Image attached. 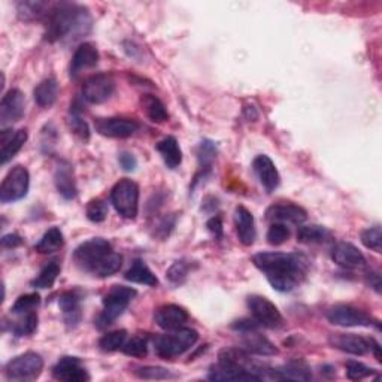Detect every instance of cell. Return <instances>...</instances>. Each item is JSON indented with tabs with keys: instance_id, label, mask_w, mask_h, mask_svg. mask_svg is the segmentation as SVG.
Returning a JSON list of instances; mask_svg holds the SVG:
<instances>
[{
	"instance_id": "obj_37",
	"label": "cell",
	"mask_w": 382,
	"mask_h": 382,
	"mask_svg": "<svg viewBox=\"0 0 382 382\" xmlns=\"http://www.w3.org/2000/svg\"><path fill=\"white\" fill-rule=\"evenodd\" d=\"M197 155H199L201 172L205 176L206 172L210 171L212 163L217 159V145L210 142V140H202L199 150H197Z\"/></svg>"
},
{
	"instance_id": "obj_6",
	"label": "cell",
	"mask_w": 382,
	"mask_h": 382,
	"mask_svg": "<svg viewBox=\"0 0 382 382\" xmlns=\"http://www.w3.org/2000/svg\"><path fill=\"white\" fill-rule=\"evenodd\" d=\"M111 202L118 214L127 220H135L139 212V187L132 179L118 181L111 191Z\"/></svg>"
},
{
	"instance_id": "obj_41",
	"label": "cell",
	"mask_w": 382,
	"mask_h": 382,
	"mask_svg": "<svg viewBox=\"0 0 382 382\" xmlns=\"http://www.w3.org/2000/svg\"><path fill=\"white\" fill-rule=\"evenodd\" d=\"M69 127L78 137L82 140H89L90 139V127L87 121L82 118L81 111L77 108L70 109V117H69Z\"/></svg>"
},
{
	"instance_id": "obj_38",
	"label": "cell",
	"mask_w": 382,
	"mask_h": 382,
	"mask_svg": "<svg viewBox=\"0 0 382 382\" xmlns=\"http://www.w3.org/2000/svg\"><path fill=\"white\" fill-rule=\"evenodd\" d=\"M47 9H50V5L45 2H21L18 4V16L21 20L30 21L47 16Z\"/></svg>"
},
{
	"instance_id": "obj_15",
	"label": "cell",
	"mask_w": 382,
	"mask_h": 382,
	"mask_svg": "<svg viewBox=\"0 0 382 382\" xmlns=\"http://www.w3.org/2000/svg\"><path fill=\"white\" fill-rule=\"evenodd\" d=\"M97 133L106 137H129L139 129V124L129 118H99L94 123Z\"/></svg>"
},
{
	"instance_id": "obj_21",
	"label": "cell",
	"mask_w": 382,
	"mask_h": 382,
	"mask_svg": "<svg viewBox=\"0 0 382 382\" xmlns=\"http://www.w3.org/2000/svg\"><path fill=\"white\" fill-rule=\"evenodd\" d=\"M99 63V51L96 45L90 44V42H84L81 44L70 62V77L78 78L84 70L93 69Z\"/></svg>"
},
{
	"instance_id": "obj_43",
	"label": "cell",
	"mask_w": 382,
	"mask_h": 382,
	"mask_svg": "<svg viewBox=\"0 0 382 382\" xmlns=\"http://www.w3.org/2000/svg\"><path fill=\"white\" fill-rule=\"evenodd\" d=\"M361 242L367 249L381 252L382 251V232L379 225H373V227L371 229H366L361 233Z\"/></svg>"
},
{
	"instance_id": "obj_52",
	"label": "cell",
	"mask_w": 382,
	"mask_h": 382,
	"mask_svg": "<svg viewBox=\"0 0 382 382\" xmlns=\"http://www.w3.org/2000/svg\"><path fill=\"white\" fill-rule=\"evenodd\" d=\"M367 286L376 290V293L381 291V276L378 272H369L367 274Z\"/></svg>"
},
{
	"instance_id": "obj_34",
	"label": "cell",
	"mask_w": 382,
	"mask_h": 382,
	"mask_svg": "<svg viewBox=\"0 0 382 382\" xmlns=\"http://www.w3.org/2000/svg\"><path fill=\"white\" fill-rule=\"evenodd\" d=\"M59 275H60V264L57 262H50L32 281V287L39 290L51 288L55 284V281H57Z\"/></svg>"
},
{
	"instance_id": "obj_32",
	"label": "cell",
	"mask_w": 382,
	"mask_h": 382,
	"mask_svg": "<svg viewBox=\"0 0 382 382\" xmlns=\"http://www.w3.org/2000/svg\"><path fill=\"white\" fill-rule=\"evenodd\" d=\"M332 237L330 230H327L322 225H300L297 230V240L300 244H324Z\"/></svg>"
},
{
	"instance_id": "obj_8",
	"label": "cell",
	"mask_w": 382,
	"mask_h": 382,
	"mask_svg": "<svg viewBox=\"0 0 382 382\" xmlns=\"http://www.w3.org/2000/svg\"><path fill=\"white\" fill-rule=\"evenodd\" d=\"M30 187V175L24 166L12 167L5 176L0 187V201L2 203H12L21 201L27 196Z\"/></svg>"
},
{
	"instance_id": "obj_44",
	"label": "cell",
	"mask_w": 382,
	"mask_h": 382,
	"mask_svg": "<svg viewBox=\"0 0 382 382\" xmlns=\"http://www.w3.org/2000/svg\"><path fill=\"white\" fill-rule=\"evenodd\" d=\"M135 373L142 378V379H151V381H162V379H171L175 378V375L164 369V367H159V366H145V367H139L137 371H135Z\"/></svg>"
},
{
	"instance_id": "obj_9",
	"label": "cell",
	"mask_w": 382,
	"mask_h": 382,
	"mask_svg": "<svg viewBox=\"0 0 382 382\" xmlns=\"http://www.w3.org/2000/svg\"><path fill=\"white\" fill-rule=\"evenodd\" d=\"M329 342L333 348L347 354H352V356H364L367 352H373L378 361H381V347L372 337L367 339L352 333H336L330 336Z\"/></svg>"
},
{
	"instance_id": "obj_19",
	"label": "cell",
	"mask_w": 382,
	"mask_h": 382,
	"mask_svg": "<svg viewBox=\"0 0 382 382\" xmlns=\"http://www.w3.org/2000/svg\"><path fill=\"white\" fill-rule=\"evenodd\" d=\"M54 184L60 196L66 201H72L78 194L77 181L74 174V166L69 162L62 160L54 172Z\"/></svg>"
},
{
	"instance_id": "obj_16",
	"label": "cell",
	"mask_w": 382,
	"mask_h": 382,
	"mask_svg": "<svg viewBox=\"0 0 382 382\" xmlns=\"http://www.w3.org/2000/svg\"><path fill=\"white\" fill-rule=\"evenodd\" d=\"M266 218L272 223H281V224H296L300 225L306 221L308 214L306 210L293 203H278L272 205L266 210Z\"/></svg>"
},
{
	"instance_id": "obj_18",
	"label": "cell",
	"mask_w": 382,
	"mask_h": 382,
	"mask_svg": "<svg viewBox=\"0 0 382 382\" xmlns=\"http://www.w3.org/2000/svg\"><path fill=\"white\" fill-rule=\"evenodd\" d=\"M332 260L348 271L354 269H361L366 266V257L363 252L349 242H339L332 249Z\"/></svg>"
},
{
	"instance_id": "obj_5",
	"label": "cell",
	"mask_w": 382,
	"mask_h": 382,
	"mask_svg": "<svg viewBox=\"0 0 382 382\" xmlns=\"http://www.w3.org/2000/svg\"><path fill=\"white\" fill-rule=\"evenodd\" d=\"M136 294L137 291L132 287H124V286L112 287L103 299V310L96 321L97 327L103 329V327H108V325H111L112 322H116V320L120 318L124 314V310L129 308L130 302L135 299Z\"/></svg>"
},
{
	"instance_id": "obj_25",
	"label": "cell",
	"mask_w": 382,
	"mask_h": 382,
	"mask_svg": "<svg viewBox=\"0 0 382 382\" xmlns=\"http://www.w3.org/2000/svg\"><path fill=\"white\" fill-rule=\"evenodd\" d=\"M27 142V130L21 129L17 132H9L4 130L2 137H0V144H2V148H0V159H2V164H6L9 160L16 157V154L24 147Z\"/></svg>"
},
{
	"instance_id": "obj_39",
	"label": "cell",
	"mask_w": 382,
	"mask_h": 382,
	"mask_svg": "<svg viewBox=\"0 0 382 382\" xmlns=\"http://www.w3.org/2000/svg\"><path fill=\"white\" fill-rule=\"evenodd\" d=\"M20 320L13 324V335L17 337H24V336H30L36 332L38 329V314L36 310L30 314H24V315H18Z\"/></svg>"
},
{
	"instance_id": "obj_17",
	"label": "cell",
	"mask_w": 382,
	"mask_h": 382,
	"mask_svg": "<svg viewBox=\"0 0 382 382\" xmlns=\"http://www.w3.org/2000/svg\"><path fill=\"white\" fill-rule=\"evenodd\" d=\"M52 376L64 382H84L89 381L90 375L77 357H63L52 367Z\"/></svg>"
},
{
	"instance_id": "obj_11",
	"label": "cell",
	"mask_w": 382,
	"mask_h": 382,
	"mask_svg": "<svg viewBox=\"0 0 382 382\" xmlns=\"http://www.w3.org/2000/svg\"><path fill=\"white\" fill-rule=\"evenodd\" d=\"M248 309L251 310L252 318L256 320L262 327L266 329H279L284 324V318H282L279 309L263 296L252 294L247 300Z\"/></svg>"
},
{
	"instance_id": "obj_29",
	"label": "cell",
	"mask_w": 382,
	"mask_h": 382,
	"mask_svg": "<svg viewBox=\"0 0 382 382\" xmlns=\"http://www.w3.org/2000/svg\"><path fill=\"white\" fill-rule=\"evenodd\" d=\"M35 102L40 108H50L55 103L59 97V82L55 78H48L42 81L35 89Z\"/></svg>"
},
{
	"instance_id": "obj_42",
	"label": "cell",
	"mask_w": 382,
	"mask_h": 382,
	"mask_svg": "<svg viewBox=\"0 0 382 382\" xmlns=\"http://www.w3.org/2000/svg\"><path fill=\"white\" fill-rule=\"evenodd\" d=\"M288 239H290V229L287 225L281 223H272L271 229L267 232V242L274 247H279L282 244H286Z\"/></svg>"
},
{
	"instance_id": "obj_28",
	"label": "cell",
	"mask_w": 382,
	"mask_h": 382,
	"mask_svg": "<svg viewBox=\"0 0 382 382\" xmlns=\"http://www.w3.org/2000/svg\"><path fill=\"white\" fill-rule=\"evenodd\" d=\"M157 151L160 152L164 164L169 169H176L182 162V151L179 148V144L176 137L167 136L157 144Z\"/></svg>"
},
{
	"instance_id": "obj_23",
	"label": "cell",
	"mask_w": 382,
	"mask_h": 382,
	"mask_svg": "<svg viewBox=\"0 0 382 382\" xmlns=\"http://www.w3.org/2000/svg\"><path fill=\"white\" fill-rule=\"evenodd\" d=\"M235 225L240 244L251 247L257 236L256 221H254V215L245 206H237L235 209Z\"/></svg>"
},
{
	"instance_id": "obj_20",
	"label": "cell",
	"mask_w": 382,
	"mask_h": 382,
	"mask_svg": "<svg viewBox=\"0 0 382 382\" xmlns=\"http://www.w3.org/2000/svg\"><path fill=\"white\" fill-rule=\"evenodd\" d=\"M252 169H254V174L257 175L260 184L266 189L267 193H272L274 190L278 189L281 176L271 157H267V155L264 154L259 155V157H256L252 162Z\"/></svg>"
},
{
	"instance_id": "obj_30",
	"label": "cell",
	"mask_w": 382,
	"mask_h": 382,
	"mask_svg": "<svg viewBox=\"0 0 382 382\" xmlns=\"http://www.w3.org/2000/svg\"><path fill=\"white\" fill-rule=\"evenodd\" d=\"M124 278L130 282H135V284H142L148 287H157L159 286V279L152 274L151 269L140 260H136L133 266L125 272Z\"/></svg>"
},
{
	"instance_id": "obj_48",
	"label": "cell",
	"mask_w": 382,
	"mask_h": 382,
	"mask_svg": "<svg viewBox=\"0 0 382 382\" xmlns=\"http://www.w3.org/2000/svg\"><path fill=\"white\" fill-rule=\"evenodd\" d=\"M260 327V324L256 321V320H251V318H242V320H237L232 324V329L240 335H245V333H251V332H257Z\"/></svg>"
},
{
	"instance_id": "obj_24",
	"label": "cell",
	"mask_w": 382,
	"mask_h": 382,
	"mask_svg": "<svg viewBox=\"0 0 382 382\" xmlns=\"http://www.w3.org/2000/svg\"><path fill=\"white\" fill-rule=\"evenodd\" d=\"M81 294L78 291H66L60 296L59 306L62 309L63 320L69 329H75L81 322Z\"/></svg>"
},
{
	"instance_id": "obj_35",
	"label": "cell",
	"mask_w": 382,
	"mask_h": 382,
	"mask_svg": "<svg viewBox=\"0 0 382 382\" xmlns=\"http://www.w3.org/2000/svg\"><path fill=\"white\" fill-rule=\"evenodd\" d=\"M40 305V296L38 293H30V294H24L20 296L17 302L12 305L11 313L12 315H24V314H30L35 313L38 306Z\"/></svg>"
},
{
	"instance_id": "obj_2",
	"label": "cell",
	"mask_w": 382,
	"mask_h": 382,
	"mask_svg": "<svg viewBox=\"0 0 382 382\" xmlns=\"http://www.w3.org/2000/svg\"><path fill=\"white\" fill-rule=\"evenodd\" d=\"M91 29V17L87 11L77 4H55L50 6L45 16V39L59 42L66 39H79Z\"/></svg>"
},
{
	"instance_id": "obj_45",
	"label": "cell",
	"mask_w": 382,
	"mask_h": 382,
	"mask_svg": "<svg viewBox=\"0 0 382 382\" xmlns=\"http://www.w3.org/2000/svg\"><path fill=\"white\" fill-rule=\"evenodd\" d=\"M86 214L91 223H103L108 217V205L101 199H93L86 208Z\"/></svg>"
},
{
	"instance_id": "obj_26",
	"label": "cell",
	"mask_w": 382,
	"mask_h": 382,
	"mask_svg": "<svg viewBox=\"0 0 382 382\" xmlns=\"http://www.w3.org/2000/svg\"><path fill=\"white\" fill-rule=\"evenodd\" d=\"M242 349H245L249 354H254V356H275L278 354L276 347L269 341L267 337H264L263 335L257 332H251V333H245L244 339H242Z\"/></svg>"
},
{
	"instance_id": "obj_50",
	"label": "cell",
	"mask_w": 382,
	"mask_h": 382,
	"mask_svg": "<svg viewBox=\"0 0 382 382\" xmlns=\"http://www.w3.org/2000/svg\"><path fill=\"white\" fill-rule=\"evenodd\" d=\"M206 227L208 230L214 235L215 237H223V220L221 217H212L208 223H206Z\"/></svg>"
},
{
	"instance_id": "obj_49",
	"label": "cell",
	"mask_w": 382,
	"mask_h": 382,
	"mask_svg": "<svg viewBox=\"0 0 382 382\" xmlns=\"http://www.w3.org/2000/svg\"><path fill=\"white\" fill-rule=\"evenodd\" d=\"M118 162H120V164H121V167L124 169V171H127V172H133L135 169L137 167L136 157L133 154L127 152V151H124V152H121L118 155Z\"/></svg>"
},
{
	"instance_id": "obj_14",
	"label": "cell",
	"mask_w": 382,
	"mask_h": 382,
	"mask_svg": "<svg viewBox=\"0 0 382 382\" xmlns=\"http://www.w3.org/2000/svg\"><path fill=\"white\" fill-rule=\"evenodd\" d=\"M189 313L178 305H162L154 310V321L163 330H176L186 325L189 321Z\"/></svg>"
},
{
	"instance_id": "obj_46",
	"label": "cell",
	"mask_w": 382,
	"mask_h": 382,
	"mask_svg": "<svg viewBox=\"0 0 382 382\" xmlns=\"http://www.w3.org/2000/svg\"><path fill=\"white\" fill-rule=\"evenodd\" d=\"M189 272H190V266L186 262H175L171 267H169L166 278L169 279L171 284L181 286L182 282L187 279Z\"/></svg>"
},
{
	"instance_id": "obj_47",
	"label": "cell",
	"mask_w": 382,
	"mask_h": 382,
	"mask_svg": "<svg viewBox=\"0 0 382 382\" xmlns=\"http://www.w3.org/2000/svg\"><path fill=\"white\" fill-rule=\"evenodd\" d=\"M375 373V369H372V367L366 366L360 361H348L347 363V376L352 381H360V379H364V378H369Z\"/></svg>"
},
{
	"instance_id": "obj_40",
	"label": "cell",
	"mask_w": 382,
	"mask_h": 382,
	"mask_svg": "<svg viewBox=\"0 0 382 382\" xmlns=\"http://www.w3.org/2000/svg\"><path fill=\"white\" fill-rule=\"evenodd\" d=\"M125 339H127L125 330L109 332L101 337V341H99V347H101V349L105 352H114V351H118L123 348Z\"/></svg>"
},
{
	"instance_id": "obj_27",
	"label": "cell",
	"mask_w": 382,
	"mask_h": 382,
	"mask_svg": "<svg viewBox=\"0 0 382 382\" xmlns=\"http://www.w3.org/2000/svg\"><path fill=\"white\" fill-rule=\"evenodd\" d=\"M271 376L279 381H309L313 378V372L303 361H290L271 371Z\"/></svg>"
},
{
	"instance_id": "obj_10",
	"label": "cell",
	"mask_w": 382,
	"mask_h": 382,
	"mask_svg": "<svg viewBox=\"0 0 382 382\" xmlns=\"http://www.w3.org/2000/svg\"><path fill=\"white\" fill-rule=\"evenodd\" d=\"M325 317L339 327H372V325L378 327V322L371 315L351 305H336L327 310Z\"/></svg>"
},
{
	"instance_id": "obj_1",
	"label": "cell",
	"mask_w": 382,
	"mask_h": 382,
	"mask_svg": "<svg viewBox=\"0 0 382 382\" xmlns=\"http://www.w3.org/2000/svg\"><path fill=\"white\" fill-rule=\"evenodd\" d=\"M252 263L279 293L293 291L306 272V260L293 252H260L252 257Z\"/></svg>"
},
{
	"instance_id": "obj_7",
	"label": "cell",
	"mask_w": 382,
	"mask_h": 382,
	"mask_svg": "<svg viewBox=\"0 0 382 382\" xmlns=\"http://www.w3.org/2000/svg\"><path fill=\"white\" fill-rule=\"evenodd\" d=\"M42 371H44V360L39 354L24 352L6 364L5 375L9 381H35Z\"/></svg>"
},
{
	"instance_id": "obj_31",
	"label": "cell",
	"mask_w": 382,
	"mask_h": 382,
	"mask_svg": "<svg viewBox=\"0 0 382 382\" xmlns=\"http://www.w3.org/2000/svg\"><path fill=\"white\" fill-rule=\"evenodd\" d=\"M140 106H142V111H145L147 117L152 123H164L169 118L167 109L157 96L144 94L140 97Z\"/></svg>"
},
{
	"instance_id": "obj_3",
	"label": "cell",
	"mask_w": 382,
	"mask_h": 382,
	"mask_svg": "<svg viewBox=\"0 0 382 382\" xmlns=\"http://www.w3.org/2000/svg\"><path fill=\"white\" fill-rule=\"evenodd\" d=\"M74 260L79 269L97 278L112 276L123 264V257L102 237H93L81 244L74 252Z\"/></svg>"
},
{
	"instance_id": "obj_36",
	"label": "cell",
	"mask_w": 382,
	"mask_h": 382,
	"mask_svg": "<svg viewBox=\"0 0 382 382\" xmlns=\"http://www.w3.org/2000/svg\"><path fill=\"white\" fill-rule=\"evenodd\" d=\"M121 351L125 354V356L130 357H145L148 352V337L145 335H135L132 336V339H129L121 348Z\"/></svg>"
},
{
	"instance_id": "obj_33",
	"label": "cell",
	"mask_w": 382,
	"mask_h": 382,
	"mask_svg": "<svg viewBox=\"0 0 382 382\" xmlns=\"http://www.w3.org/2000/svg\"><path fill=\"white\" fill-rule=\"evenodd\" d=\"M63 244H64V237H63L62 230L59 227H52L44 236H42V239L36 244L35 249L39 254H51V252L59 251L63 247Z\"/></svg>"
},
{
	"instance_id": "obj_13",
	"label": "cell",
	"mask_w": 382,
	"mask_h": 382,
	"mask_svg": "<svg viewBox=\"0 0 382 382\" xmlns=\"http://www.w3.org/2000/svg\"><path fill=\"white\" fill-rule=\"evenodd\" d=\"M24 111H26L24 94L17 89L9 90L4 96L2 103H0V124H2L4 129H6L8 125H12L13 123H17L23 118Z\"/></svg>"
},
{
	"instance_id": "obj_12",
	"label": "cell",
	"mask_w": 382,
	"mask_h": 382,
	"mask_svg": "<svg viewBox=\"0 0 382 382\" xmlns=\"http://www.w3.org/2000/svg\"><path fill=\"white\" fill-rule=\"evenodd\" d=\"M116 93V81L112 75L97 74L90 77L84 82L82 94L87 102L93 105H101L114 96Z\"/></svg>"
},
{
	"instance_id": "obj_4",
	"label": "cell",
	"mask_w": 382,
	"mask_h": 382,
	"mask_svg": "<svg viewBox=\"0 0 382 382\" xmlns=\"http://www.w3.org/2000/svg\"><path fill=\"white\" fill-rule=\"evenodd\" d=\"M197 341H199V333L194 329L181 327L155 337L154 349L160 359L174 360L191 349Z\"/></svg>"
},
{
	"instance_id": "obj_51",
	"label": "cell",
	"mask_w": 382,
	"mask_h": 382,
	"mask_svg": "<svg viewBox=\"0 0 382 382\" xmlns=\"http://www.w3.org/2000/svg\"><path fill=\"white\" fill-rule=\"evenodd\" d=\"M23 244H24L23 237L18 236L17 233H9L2 237V247L5 248H17V247H21Z\"/></svg>"
},
{
	"instance_id": "obj_22",
	"label": "cell",
	"mask_w": 382,
	"mask_h": 382,
	"mask_svg": "<svg viewBox=\"0 0 382 382\" xmlns=\"http://www.w3.org/2000/svg\"><path fill=\"white\" fill-rule=\"evenodd\" d=\"M210 381H257L260 379L244 367L229 361H220L210 367L208 376Z\"/></svg>"
}]
</instances>
